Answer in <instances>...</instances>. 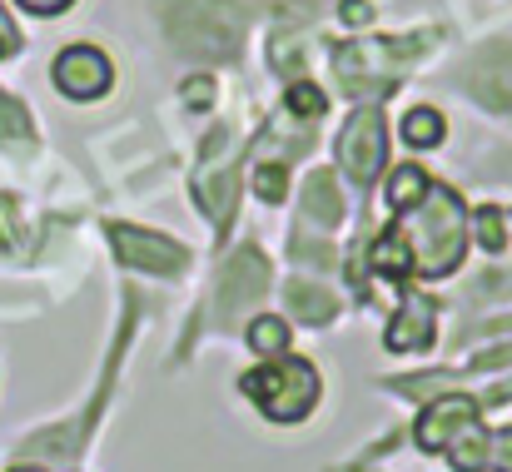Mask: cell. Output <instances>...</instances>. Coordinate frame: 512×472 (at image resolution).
<instances>
[{"instance_id": "2e32d148", "label": "cell", "mask_w": 512, "mask_h": 472, "mask_svg": "<svg viewBox=\"0 0 512 472\" xmlns=\"http://www.w3.org/2000/svg\"><path fill=\"white\" fill-rule=\"evenodd\" d=\"M0 145H30V115H25V105L20 100H10L5 90H0Z\"/></svg>"}, {"instance_id": "4fadbf2b", "label": "cell", "mask_w": 512, "mask_h": 472, "mask_svg": "<svg viewBox=\"0 0 512 472\" xmlns=\"http://www.w3.org/2000/svg\"><path fill=\"white\" fill-rule=\"evenodd\" d=\"M304 209L319 219V224H339L343 204L339 194H334V179L329 174H309V189H304Z\"/></svg>"}, {"instance_id": "9c48e42d", "label": "cell", "mask_w": 512, "mask_h": 472, "mask_svg": "<svg viewBox=\"0 0 512 472\" xmlns=\"http://www.w3.org/2000/svg\"><path fill=\"white\" fill-rule=\"evenodd\" d=\"M473 95L498 110V115H512V45H493L478 55L473 65Z\"/></svg>"}, {"instance_id": "d6986e66", "label": "cell", "mask_w": 512, "mask_h": 472, "mask_svg": "<svg viewBox=\"0 0 512 472\" xmlns=\"http://www.w3.org/2000/svg\"><path fill=\"white\" fill-rule=\"evenodd\" d=\"M284 184H289L284 164H259V174H254V189H259V199H264V204H279V199H284Z\"/></svg>"}, {"instance_id": "44dd1931", "label": "cell", "mask_w": 512, "mask_h": 472, "mask_svg": "<svg viewBox=\"0 0 512 472\" xmlns=\"http://www.w3.org/2000/svg\"><path fill=\"white\" fill-rule=\"evenodd\" d=\"M478 239L488 249H503V209H483L478 214Z\"/></svg>"}, {"instance_id": "cb8c5ba5", "label": "cell", "mask_w": 512, "mask_h": 472, "mask_svg": "<svg viewBox=\"0 0 512 472\" xmlns=\"http://www.w3.org/2000/svg\"><path fill=\"white\" fill-rule=\"evenodd\" d=\"M15 209H10V199H0V249H10L15 244Z\"/></svg>"}, {"instance_id": "7a4b0ae2", "label": "cell", "mask_w": 512, "mask_h": 472, "mask_svg": "<svg viewBox=\"0 0 512 472\" xmlns=\"http://www.w3.org/2000/svg\"><path fill=\"white\" fill-rule=\"evenodd\" d=\"M239 388H244V393L254 398V408L269 413L274 423H299V418H309L314 403H319V373H314L304 358H289V353H279V358L259 363L254 373H244Z\"/></svg>"}, {"instance_id": "52a82bcc", "label": "cell", "mask_w": 512, "mask_h": 472, "mask_svg": "<svg viewBox=\"0 0 512 472\" xmlns=\"http://www.w3.org/2000/svg\"><path fill=\"white\" fill-rule=\"evenodd\" d=\"M473 423H478V403L473 398H463V393L438 398V403H428V413L418 423V448L423 453H448V443L463 438Z\"/></svg>"}, {"instance_id": "ac0fdd59", "label": "cell", "mask_w": 512, "mask_h": 472, "mask_svg": "<svg viewBox=\"0 0 512 472\" xmlns=\"http://www.w3.org/2000/svg\"><path fill=\"white\" fill-rule=\"evenodd\" d=\"M289 304H294V314L314 318V323H329V318L339 314V304L329 294H319L314 284H289Z\"/></svg>"}, {"instance_id": "603a6c76", "label": "cell", "mask_w": 512, "mask_h": 472, "mask_svg": "<svg viewBox=\"0 0 512 472\" xmlns=\"http://www.w3.org/2000/svg\"><path fill=\"white\" fill-rule=\"evenodd\" d=\"M214 100V85L209 80H194V85H184V105H194V110H204Z\"/></svg>"}, {"instance_id": "4316f807", "label": "cell", "mask_w": 512, "mask_h": 472, "mask_svg": "<svg viewBox=\"0 0 512 472\" xmlns=\"http://www.w3.org/2000/svg\"><path fill=\"white\" fill-rule=\"evenodd\" d=\"M10 50H15V30H10V20L0 15V60H5Z\"/></svg>"}, {"instance_id": "d4e9b609", "label": "cell", "mask_w": 512, "mask_h": 472, "mask_svg": "<svg viewBox=\"0 0 512 472\" xmlns=\"http://www.w3.org/2000/svg\"><path fill=\"white\" fill-rule=\"evenodd\" d=\"M368 15H373L368 0H343V20H348V25H368Z\"/></svg>"}, {"instance_id": "484cf974", "label": "cell", "mask_w": 512, "mask_h": 472, "mask_svg": "<svg viewBox=\"0 0 512 472\" xmlns=\"http://www.w3.org/2000/svg\"><path fill=\"white\" fill-rule=\"evenodd\" d=\"M20 5H25L30 15H60V10H65L70 0H20Z\"/></svg>"}, {"instance_id": "83f0119b", "label": "cell", "mask_w": 512, "mask_h": 472, "mask_svg": "<svg viewBox=\"0 0 512 472\" xmlns=\"http://www.w3.org/2000/svg\"><path fill=\"white\" fill-rule=\"evenodd\" d=\"M15 472H40V468H15Z\"/></svg>"}, {"instance_id": "6da1fadb", "label": "cell", "mask_w": 512, "mask_h": 472, "mask_svg": "<svg viewBox=\"0 0 512 472\" xmlns=\"http://www.w3.org/2000/svg\"><path fill=\"white\" fill-rule=\"evenodd\" d=\"M393 234H398V244L408 249L413 274H423V279H448V274L463 264V249H468V214H463V204H458L453 189L428 184L423 199L403 209V224H398Z\"/></svg>"}, {"instance_id": "5b68a950", "label": "cell", "mask_w": 512, "mask_h": 472, "mask_svg": "<svg viewBox=\"0 0 512 472\" xmlns=\"http://www.w3.org/2000/svg\"><path fill=\"white\" fill-rule=\"evenodd\" d=\"M110 80H115V70L95 45H70L55 60V90L70 95V100H100L110 90Z\"/></svg>"}, {"instance_id": "277c9868", "label": "cell", "mask_w": 512, "mask_h": 472, "mask_svg": "<svg viewBox=\"0 0 512 472\" xmlns=\"http://www.w3.org/2000/svg\"><path fill=\"white\" fill-rule=\"evenodd\" d=\"M383 150H388V140H383V115H378V110H358V115L348 120V130L339 135V155H343L348 179H353V184H368V179L383 169Z\"/></svg>"}, {"instance_id": "ba28073f", "label": "cell", "mask_w": 512, "mask_h": 472, "mask_svg": "<svg viewBox=\"0 0 512 472\" xmlns=\"http://www.w3.org/2000/svg\"><path fill=\"white\" fill-rule=\"evenodd\" d=\"M110 239H115V249L130 269H150V274H179L184 269V249L165 234H140L130 224H115Z\"/></svg>"}, {"instance_id": "7402d4cb", "label": "cell", "mask_w": 512, "mask_h": 472, "mask_svg": "<svg viewBox=\"0 0 512 472\" xmlns=\"http://www.w3.org/2000/svg\"><path fill=\"white\" fill-rule=\"evenodd\" d=\"M488 463L498 472H512V428L493 433V448H488Z\"/></svg>"}, {"instance_id": "9a60e30c", "label": "cell", "mask_w": 512, "mask_h": 472, "mask_svg": "<svg viewBox=\"0 0 512 472\" xmlns=\"http://www.w3.org/2000/svg\"><path fill=\"white\" fill-rule=\"evenodd\" d=\"M423 189H428V174L423 169H413V164H403L398 174H393V184H388V209H408V204H418L423 199Z\"/></svg>"}, {"instance_id": "5bb4252c", "label": "cell", "mask_w": 512, "mask_h": 472, "mask_svg": "<svg viewBox=\"0 0 512 472\" xmlns=\"http://www.w3.org/2000/svg\"><path fill=\"white\" fill-rule=\"evenodd\" d=\"M403 140H408L413 150H433V145L443 140V115H438V110H408Z\"/></svg>"}, {"instance_id": "8992f818", "label": "cell", "mask_w": 512, "mask_h": 472, "mask_svg": "<svg viewBox=\"0 0 512 472\" xmlns=\"http://www.w3.org/2000/svg\"><path fill=\"white\" fill-rule=\"evenodd\" d=\"M339 75L343 90L368 95V90H393V50L383 40H358L339 50Z\"/></svg>"}, {"instance_id": "ffe728a7", "label": "cell", "mask_w": 512, "mask_h": 472, "mask_svg": "<svg viewBox=\"0 0 512 472\" xmlns=\"http://www.w3.org/2000/svg\"><path fill=\"white\" fill-rule=\"evenodd\" d=\"M289 110H294V115H309V120L324 115V90H314V85H294V90H289Z\"/></svg>"}, {"instance_id": "30bf717a", "label": "cell", "mask_w": 512, "mask_h": 472, "mask_svg": "<svg viewBox=\"0 0 512 472\" xmlns=\"http://www.w3.org/2000/svg\"><path fill=\"white\" fill-rule=\"evenodd\" d=\"M264 289H269V264L259 259V249H239V254L229 259V269H224V289H219L224 309L234 314V309L254 304Z\"/></svg>"}, {"instance_id": "8fae6325", "label": "cell", "mask_w": 512, "mask_h": 472, "mask_svg": "<svg viewBox=\"0 0 512 472\" xmlns=\"http://www.w3.org/2000/svg\"><path fill=\"white\" fill-rule=\"evenodd\" d=\"M428 343H433V304L418 299V294H408L403 309H398V318L388 323V348L418 353V348H428Z\"/></svg>"}, {"instance_id": "e0dca14e", "label": "cell", "mask_w": 512, "mask_h": 472, "mask_svg": "<svg viewBox=\"0 0 512 472\" xmlns=\"http://www.w3.org/2000/svg\"><path fill=\"white\" fill-rule=\"evenodd\" d=\"M249 343H254V353H264V358H279L284 348H289V323L284 318H254V328H249Z\"/></svg>"}, {"instance_id": "3957f363", "label": "cell", "mask_w": 512, "mask_h": 472, "mask_svg": "<svg viewBox=\"0 0 512 472\" xmlns=\"http://www.w3.org/2000/svg\"><path fill=\"white\" fill-rule=\"evenodd\" d=\"M239 25H244V15L219 0H174L170 5V35L184 55H204V60L234 55Z\"/></svg>"}, {"instance_id": "7c38bea8", "label": "cell", "mask_w": 512, "mask_h": 472, "mask_svg": "<svg viewBox=\"0 0 512 472\" xmlns=\"http://www.w3.org/2000/svg\"><path fill=\"white\" fill-rule=\"evenodd\" d=\"M488 448H493V433H483V428L473 423L463 438L448 443V463H453L458 472H483L488 468Z\"/></svg>"}]
</instances>
